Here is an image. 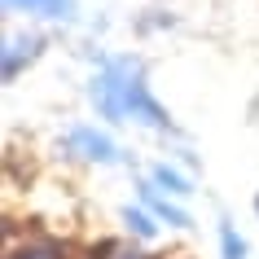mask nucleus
Masks as SVG:
<instances>
[{
    "label": "nucleus",
    "instance_id": "20e7f679",
    "mask_svg": "<svg viewBox=\"0 0 259 259\" xmlns=\"http://www.w3.org/2000/svg\"><path fill=\"white\" fill-rule=\"evenodd\" d=\"M141 202L150 206L154 215L158 220H167V224H171V229H189V211H185V206H176V202H167L163 193H158V185H141Z\"/></svg>",
    "mask_w": 259,
    "mask_h": 259
},
{
    "label": "nucleus",
    "instance_id": "f257e3e1",
    "mask_svg": "<svg viewBox=\"0 0 259 259\" xmlns=\"http://www.w3.org/2000/svg\"><path fill=\"white\" fill-rule=\"evenodd\" d=\"M119 70H123V93H127V119H141L145 127H171L167 110L150 97L145 79H141V70L127 66V62H119Z\"/></svg>",
    "mask_w": 259,
    "mask_h": 259
},
{
    "label": "nucleus",
    "instance_id": "39448f33",
    "mask_svg": "<svg viewBox=\"0 0 259 259\" xmlns=\"http://www.w3.org/2000/svg\"><path fill=\"white\" fill-rule=\"evenodd\" d=\"M9 9H22V14H40V18H70L75 0H5Z\"/></svg>",
    "mask_w": 259,
    "mask_h": 259
},
{
    "label": "nucleus",
    "instance_id": "423d86ee",
    "mask_svg": "<svg viewBox=\"0 0 259 259\" xmlns=\"http://www.w3.org/2000/svg\"><path fill=\"white\" fill-rule=\"evenodd\" d=\"M35 49H40V40H9L5 44V79H14L22 70V62L35 57Z\"/></svg>",
    "mask_w": 259,
    "mask_h": 259
},
{
    "label": "nucleus",
    "instance_id": "0eeeda50",
    "mask_svg": "<svg viewBox=\"0 0 259 259\" xmlns=\"http://www.w3.org/2000/svg\"><path fill=\"white\" fill-rule=\"evenodd\" d=\"M62 255H66V246H57L53 237H31L27 246L9 250V259H62Z\"/></svg>",
    "mask_w": 259,
    "mask_h": 259
},
{
    "label": "nucleus",
    "instance_id": "7ed1b4c3",
    "mask_svg": "<svg viewBox=\"0 0 259 259\" xmlns=\"http://www.w3.org/2000/svg\"><path fill=\"white\" fill-rule=\"evenodd\" d=\"M66 141H70V150L79 154V158H88V163H114V158H119L114 141H110L106 132H97V127H75Z\"/></svg>",
    "mask_w": 259,
    "mask_h": 259
},
{
    "label": "nucleus",
    "instance_id": "9d476101",
    "mask_svg": "<svg viewBox=\"0 0 259 259\" xmlns=\"http://www.w3.org/2000/svg\"><path fill=\"white\" fill-rule=\"evenodd\" d=\"M123 224H127L132 233H137L141 242H150L154 233H158V224H154V215H150V211H132V206L123 211Z\"/></svg>",
    "mask_w": 259,
    "mask_h": 259
},
{
    "label": "nucleus",
    "instance_id": "6e6552de",
    "mask_svg": "<svg viewBox=\"0 0 259 259\" xmlns=\"http://www.w3.org/2000/svg\"><path fill=\"white\" fill-rule=\"evenodd\" d=\"M154 185H158V189H167V193H176V198L193 193V189H189V180L180 176L176 167H167V163H158V167H154Z\"/></svg>",
    "mask_w": 259,
    "mask_h": 259
},
{
    "label": "nucleus",
    "instance_id": "f8f14e48",
    "mask_svg": "<svg viewBox=\"0 0 259 259\" xmlns=\"http://www.w3.org/2000/svg\"><path fill=\"white\" fill-rule=\"evenodd\" d=\"M255 211H259V198H255Z\"/></svg>",
    "mask_w": 259,
    "mask_h": 259
},
{
    "label": "nucleus",
    "instance_id": "f03ea898",
    "mask_svg": "<svg viewBox=\"0 0 259 259\" xmlns=\"http://www.w3.org/2000/svg\"><path fill=\"white\" fill-rule=\"evenodd\" d=\"M88 97H93V106L101 110L106 119L127 123V93H123V70H119V62H110L106 75H97V79H93Z\"/></svg>",
    "mask_w": 259,
    "mask_h": 259
},
{
    "label": "nucleus",
    "instance_id": "1a4fd4ad",
    "mask_svg": "<svg viewBox=\"0 0 259 259\" xmlns=\"http://www.w3.org/2000/svg\"><path fill=\"white\" fill-rule=\"evenodd\" d=\"M93 259H150L141 246H132V242H101L93 250Z\"/></svg>",
    "mask_w": 259,
    "mask_h": 259
},
{
    "label": "nucleus",
    "instance_id": "9b49d317",
    "mask_svg": "<svg viewBox=\"0 0 259 259\" xmlns=\"http://www.w3.org/2000/svg\"><path fill=\"white\" fill-rule=\"evenodd\" d=\"M220 246H224V259H246V242L233 233V224H220Z\"/></svg>",
    "mask_w": 259,
    "mask_h": 259
}]
</instances>
